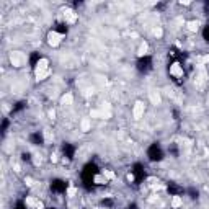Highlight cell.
Wrapping results in <instances>:
<instances>
[{
  "instance_id": "cell-12",
  "label": "cell",
  "mask_w": 209,
  "mask_h": 209,
  "mask_svg": "<svg viewBox=\"0 0 209 209\" xmlns=\"http://www.w3.org/2000/svg\"><path fill=\"white\" fill-rule=\"evenodd\" d=\"M186 26H188V30L191 31V33H196V31L199 30V23H198V21H188Z\"/></svg>"
},
{
  "instance_id": "cell-18",
  "label": "cell",
  "mask_w": 209,
  "mask_h": 209,
  "mask_svg": "<svg viewBox=\"0 0 209 209\" xmlns=\"http://www.w3.org/2000/svg\"><path fill=\"white\" fill-rule=\"evenodd\" d=\"M75 193H77V189H75V188H72V186H70L69 189H67V194H69L70 198H74V194H75Z\"/></svg>"
},
{
  "instance_id": "cell-4",
  "label": "cell",
  "mask_w": 209,
  "mask_h": 209,
  "mask_svg": "<svg viewBox=\"0 0 209 209\" xmlns=\"http://www.w3.org/2000/svg\"><path fill=\"white\" fill-rule=\"evenodd\" d=\"M62 15H64V20H66L69 25H74V23L78 20V15H77L72 8H64V10H62Z\"/></svg>"
},
{
  "instance_id": "cell-11",
  "label": "cell",
  "mask_w": 209,
  "mask_h": 209,
  "mask_svg": "<svg viewBox=\"0 0 209 209\" xmlns=\"http://www.w3.org/2000/svg\"><path fill=\"white\" fill-rule=\"evenodd\" d=\"M147 51H149V44L144 41L142 44H141V47H139V51H137V56L139 57H142V56H145L147 54Z\"/></svg>"
},
{
  "instance_id": "cell-10",
  "label": "cell",
  "mask_w": 209,
  "mask_h": 209,
  "mask_svg": "<svg viewBox=\"0 0 209 209\" xmlns=\"http://www.w3.org/2000/svg\"><path fill=\"white\" fill-rule=\"evenodd\" d=\"M92 129V121H90V118H83L80 121V131H83V133H88Z\"/></svg>"
},
{
  "instance_id": "cell-8",
  "label": "cell",
  "mask_w": 209,
  "mask_h": 209,
  "mask_svg": "<svg viewBox=\"0 0 209 209\" xmlns=\"http://www.w3.org/2000/svg\"><path fill=\"white\" fill-rule=\"evenodd\" d=\"M149 100H150V103L152 105H160V101H162V97H160V92L158 90H150L149 92Z\"/></svg>"
},
{
  "instance_id": "cell-1",
  "label": "cell",
  "mask_w": 209,
  "mask_h": 209,
  "mask_svg": "<svg viewBox=\"0 0 209 209\" xmlns=\"http://www.w3.org/2000/svg\"><path fill=\"white\" fill-rule=\"evenodd\" d=\"M51 74V69H49V61H47L46 57H43V59H39L38 61V64H36L34 67V77L36 80H44L47 75Z\"/></svg>"
},
{
  "instance_id": "cell-17",
  "label": "cell",
  "mask_w": 209,
  "mask_h": 209,
  "mask_svg": "<svg viewBox=\"0 0 209 209\" xmlns=\"http://www.w3.org/2000/svg\"><path fill=\"white\" fill-rule=\"evenodd\" d=\"M154 36H155V38H162L163 36V30L160 28V26H157V28L154 30Z\"/></svg>"
},
{
  "instance_id": "cell-13",
  "label": "cell",
  "mask_w": 209,
  "mask_h": 209,
  "mask_svg": "<svg viewBox=\"0 0 209 209\" xmlns=\"http://www.w3.org/2000/svg\"><path fill=\"white\" fill-rule=\"evenodd\" d=\"M181 204H183V201H181L180 196H173V198H172V208L173 209H178Z\"/></svg>"
},
{
  "instance_id": "cell-21",
  "label": "cell",
  "mask_w": 209,
  "mask_h": 209,
  "mask_svg": "<svg viewBox=\"0 0 209 209\" xmlns=\"http://www.w3.org/2000/svg\"><path fill=\"white\" fill-rule=\"evenodd\" d=\"M51 162H57V155L56 154H52L51 155Z\"/></svg>"
},
{
  "instance_id": "cell-7",
  "label": "cell",
  "mask_w": 209,
  "mask_h": 209,
  "mask_svg": "<svg viewBox=\"0 0 209 209\" xmlns=\"http://www.w3.org/2000/svg\"><path fill=\"white\" fill-rule=\"evenodd\" d=\"M170 74L175 77V78H180V77H183V67L180 66L178 62H175L170 66Z\"/></svg>"
},
{
  "instance_id": "cell-5",
  "label": "cell",
  "mask_w": 209,
  "mask_h": 209,
  "mask_svg": "<svg viewBox=\"0 0 209 209\" xmlns=\"http://www.w3.org/2000/svg\"><path fill=\"white\" fill-rule=\"evenodd\" d=\"M10 61H11V64H13L15 67H20L21 64H23V61H25V54L20 52V51L11 52L10 54Z\"/></svg>"
},
{
  "instance_id": "cell-9",
  "label": "cell",
  "mask_w": 209,
  "mask_h": 209,
  "mask_svg": "<svg viewBox=\"0 0 209 209\" xmlns=\"http://www.w3.org/2000/svg\"><path fill=\"white\" fill-rule=\"evenodd\" d=\"M72 103H74V95H72V93H64V95H62L61 97V105L62 106H70Z\"/></svg>"
},
{
  "instance_id": "cell-14",
  "label": "cell",
  "mask_w": 209,
  "mask_h": 209,
  "mask_svg": "<svg viewBox=\"0 0 209 209\" xmlns=\"http://www.w3.org/2000/svg\"><path fill=\"white\" fill-rule=\"evenodd\" d=\"M44 139H46V142H51L54 139V134H52L51 129H44Z\"/></svg>"
},
{
  "instance_id": "cell-20",
  "label": "cell",
  "mask_w": 209,
  "mask_h": 209,
  "mask_svg": "<svg viewBox=\"0 0 209 209\" xmlns=\"http://www.w3.org/2000/svg\"><path fill=\"white\" fill-rule=\"evenodd\" d=\"M49 118H51V119H54V118H56V111H54V110H51V111H49Z\"/></svg>"
},
{
  "instance_id": "cell-23",
  "label": "cell",
  "mask_w": 209,
  "mask_h": 209,
  "mask_svg": "<svg viewBox=\"0 0 209 209\" xmlns=\"http://www.w3.org/2000/svg\"><path fill=\"white\" fill-rule=\"evenodd\" d=\"M128 180H129V181H133V180H134V175L129 173V175H128Z\"/></svg>"
},
{
  "instance_id": "cell-6",
  "label": "cell",
  "mask_w": 209,
  "mask_h": 209,
  "mask_svg": "<svg viewBox=\"0 0 209 209\" xmlns=\"http://www.w3.org/2000/svg\"><path fill=\"white\" fill-rule=\"evenodd\" d=\"M25 203L33 209H44V203H43V201H39V199H36V198H31V196L26 198Z\"/></svg>"
},
{
  "instance_id": "cell-3",
  "label": "cell",
  "mask_w": 209,
  "mask_h": 209,
  "mask_svg": "<svg viewBox=\"0 0 209 209\" xmlns=\"http://www.w3.org/2000/svg\"><path fill=\"white\" fill-rule=\"evenodd\" d=\"M144 113H145V105H144V101L137 100V101L134 103V108H133V116H134V119H141V118L144 116Z\"/></svg>"
},
{
  "instance_id": "cell-15",
  "label": "cell",
  "mask_w": 209,
  "mask_h": 209,
  "mask_svg": "<svg viewBox=\"0 0 209 209\" xmlns=\"http://www.w3.org/2000/svg\"><path fill=\"white\" fill-rule=\"evenodd\" d=\"M95 183L97 185H103V183H106V177H105V175H97V177H95Z\"/></svg>"
},
{
  "instance_id": "cell-19",
  "label": "cell",
  "mask_w": 209,
  "mask_h": 209,
  "mask_svg": "<svg viewBox=\"0 0 209 209\" xmlns=\"http://www.w3.org/2000/svg\"><path fill=\"white\" fill-rule=\"evenodd\" d=\"M25 183L28 185V186H33V185H34V181H33V178H30V177H26V178H25Z\"/></svg>"
},
{
  "instance_id": "cell-16",
  "label": "cell",
  "mask_w": 209,
  "mask_h": 209,
  "mask_svg": "<svg viewBox=\"0 0 209 209\" xmlns=\"http://www.w3.org/2000/svg\"><path fill=\"white\" fill-rule=\"evenodd\" d=\"M101 173L105 175V177H106V180H114V177H116V175L113 173L111 170H103Z\"/></svg>"
},
{
  "instance_id": "cell-22",
  "label": "cell",
  "mask_w": 209,
  "mask_h": 209,
  "mask_svg": "<svg viewBox=\"0 0 209 209\" xmlns=\"http://www.w3.org/2000/svg\"><path fill=\"white\" fill-rule=\"evenodd\" d=\"M13 168H15V172L18 173V172H20V165H13Z\"/></svg>"
},
{
  "instance_id": "cell-2",
  "label": "cell",
  "mask_w": 209,
  "mask_h": 209,
  "mask_svg": "<svg viewBox=\"0 0 209 209\" xmlns=\"http://www.w3.org/2000/svg\"><path fill=\"white\" fill-rule=\"evenodd\" d=\"M62 38H64V36H62L61 33H57V31H49V33H47V44L52 46V47H56V46L61 44Z\"/></svg>"
}]
</instances>
